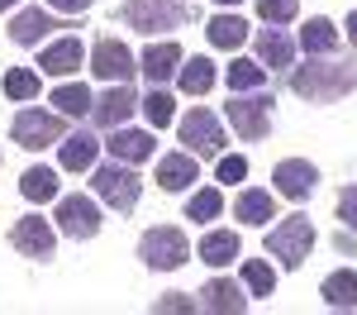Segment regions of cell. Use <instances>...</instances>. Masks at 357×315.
I'll list each match as a JSON object with an SVG mask.
<instances>
[{"label":"cell","instance_id":"2e32d148","mask_svg":"<svg viewBox=\"0 0 357 315\" xmlns=\"http://www.w3.org/2000/svg\"><path fill=\"white\" fill-rule=\"evenodd\" d=\"M43 34H62V24H57L48 10H20V15L10 20V38H15L20 48H33Z\"/></svg>","mask_w":357,"mask_h":315},{"label":"cell","instance_id":"4fadbf2b","mask_svg":"<svg viewBox=\"0 0 357 315\" xmlns=\"http://www.w3.org/2000/svg\"><path fill=\"white\" fill-rule=\"evenodd\" d=\"M91 72L100 82H129L134 77V53L124 43H114V38H100L96 53H91Z\"/></svg>","mask_w":357,"mask_h":315},{"label":"cell","instance_id":"83f0119b","mask_svg":"<svg viewBox=\"0 0 357 315\" xmlns=\"http://www.w3.org/2000/svg\"><path fill=\"white\" fill-rule=\"evenodd\" d=\"M53 110L57 115H91V91H86L82 82H67V86H57L53 91Z\"/></svg>","mask_w":357,"mask_h":315},{"label":"cell","instance_id":"ac0fdd59","mask_svg":"<svg viewBox=\"0 0 357 315\" xmlns=\"http://www.w3.org/2000/svg\"><path fill=\"white\" fill-rule=\"evenodd\" d=\"M195 177H200V168H195L191 153H167L158 163V186L162 191H186V186H195Z\"/></svg>","mask_w":357,"mask_h":315},{"label":"cell","instance_id":"3957f363","mask_svg":"<svg viewBox=\"0 0 357 315\" xmlns=\"http://www.w3.org/2000/svg\"><path fill=\"white\" fill-rule=\"evenodd\" d=\"M138 258L148 268H158V272H172V268H181L191 258V244H186V234L176 225H153L138 239Z\"/></svg>","mask_w":357,"mask_h":315},{"label":"cell","instance_id":"ab89813d","mask_svg":"<svg viewBox=\"0 0 357 315\" xmlns=\"http://www.w3.org/2000/svg\"><path fill=\"white\" fill-rule=\"evenodd\" d=\"M343 29H348V38H353V48H357V15H348V24H343Z\"/></svg>","mask_w":357,"mask_h":315},{"label":"cell","instance_id":"4316f807","mask_svg":"<svg viewBox=\"0 0 357 315\" xmlns=\"http://www.w3.org/2000/svg\"><path fill=\"white\" fill-rule=\"evenodd\" d=\"M305 53H333L338 48V29H333V20H305V34H301Z\"/></svg>","mask_w":357,"mask_h":315},{"label":"cell","instance_id":"f1b7e54d","mask_svg":"<svg viewBox=\"0 0 357 315\" xmlns=\"http://www.w3.org/2000/svg\"><path fill=\"white\" fill-rule=\"evenodd\" d=\"M243 38H248V24L238 15H215V20H210V43H215V48H238Z\"/></svg>","mask_w":357,"mask_h":315},{"label":"cell","instance_id":"8992f818","mask_svg":"<svg viewBox=\"0 0 357 315\" xmlns=\"http://www.w3.org/2000/svg\"><path fill=\"white\" fill-rule=\"evenodd\" d=\"M10 134L20 148H48L67 134V115L57 110H20L15 115V124H10Z\"/></svg>","mask_w":357,"mask_h":315},{"label":"cell","instance_id":"5bb4252c","mask_svg":"<svg viewBox=\"0 0 357 315\" xmlns=\"http://www.w3.org/2000/svg\"><path fill=\"white\" fill-rule=\"evenodd\" d=\"M153 148H158V143H153V134H143V129H124V124L110 129V158L114 163H129V168H134V163H148Z\"/></svg>","mask_w":357,"mask_h":315},{"label":"cell","instance_id":"1f68e13d","mask_svg":"<svg viewBox=\"0 0 357 315\" xmlns=\"http://www.w3.org/2000/svg\"><path fill=\"white\" fill-rule=\"evenodd\" d=\"M138 110H143V119H148L153 129H167V124H172V110H176V105H172V96H167V91H148Z\"/></svg>","mask_w":357,"mask_h":315},{"label":"cell","instance_id":"484cf974","mask_svg":"<svg viewBox=\"0 0 357 315\" xmlns=\"http://www.w3.org/2000/svg\"><path fill=\"white\" fill-rule=\"evenodd\" d=\"M20 191H24V200H33V205L53 200L57 196V172L53 168H29L24 177H20Z\"/></svg>","mask_w":357,"mask_h":315},{"label":"cell","instance_id":"8fae6325","mask_svg":"<svg viewBox=\"0 0 357 315\" xmlns=\"http://www.w3.org/2000/svg\"><path fill=\"white\" fill-rule=\"evenodd\" d=\"M10 244H15L24 258H53V249H57L53 225H48L43 215H24V220H15V229H10Z\"/></svg>","mask_w":357,"mask_h":315},{"label":"cell","instance_id":"f35d334b","mask_svg":"<svg viewBox=\"0 0 357 315\" xmlns=\"http://www.w3.org/2000/svg\"><path fill=\"white\" fill-rule=\"evenodd\" d=\"M53 10H62V15H86L91 10V0H48Z\"/></svg>","mask_w":357,"mask_h":315},{"label":"cell","instance_id":"7402d4cb","mask_svg":"<svg viewBox=\"0 0 357 315\" xmlns=\"http://www.w3.org/2000/svg\"><path fill=\"white\" fill-rule=\"evenodd\" d=\"M176 67H181V48L176 43H148V53H143V77L158 86L167 77H176Z\"/></svg>","mask_w":357,"mask_h":315},{"label":"cell","instance_id":"8d00e7d4","mask_svg":"<svg viewBox=\"0 0 357 315\" xmlns=\"http://www.w3.org/2000/svg\"><path fill=\"white\" fill-rule=\"evenodd\" d=\"M338 215H343L348 229H357V186H343L338 191Z\"/></svg>","mask_w":357,"mask_h":315},{"label":"cell","instance_id":"5b68a950","mask_svg":"<svg viewBox=\"0 0 357 315\" xmlns=\"http://www.w3.org/2000/svg\"><path fill=\"white\" fill-rule=\"evenodd\" d=\"M310 249H314V225H310L305 215H291V220H281V225L267 234V254L281 258L286 268H305Z\"/></svg>","mask_w":357,"mask_h":315},{"label":"cell","instance_id":"277c9868","mask_svg":"<svg viewBox=\"0 0 357 315\" xmlns=\"http://www.w3.org/2000/svg\"><path fill=\"white\" fill-rule=\"evenodd\" d=\"M91 186H96V196L105 200L110 210H119V215H129L138 205V191H143V182L134 177L129 163H105V168H96Z\"/></svg>","mask_w":357,"mask_h":315},{"label":"cell","instance_id":"836d02e7","mask_svg":"<svg viewBox=\"0 0 357 315\" xmlns=\"http://www.w3.org/2000/svg\"><path fill=\"white\" fill-rule=\"evenodd\" d=\"M243 282H248L252 296H262V301H267V296L276 291V272L267 268V263H243Z\"/></svg>","mask_w":357,"mask_h":315},{"label":"cell","instance_id":"52a82bcc","mask_svg":"<svg viewBox=\"0 0 357 315\" xmlns=\"http://www.w3.org/2000/svg\"><path fill=\"white\" fill-rule=\"evenodd\" d=\"M229 124H234V129H238V139H248V143L267 139V129H272V96L252 91V96L229 101Z\"/></svg>","mask_w":357,"mask_h":315},{"label":"cell","instance_id":"e575fe53","mask_svg":"<svg viewBox=\"0 0 357 315\" xmlns=\"http://www.w3.org/2000/svg\"><path fill=\"white\" fill-rule=\"evenodd\" d=\"M296 10H301V0H257L262 24H291V20H296Z\"/></svg>","mask_w":357,"mask_h":315},{"label":"cell","instance_id":"ffe728a7","mask_svg":"<svg viewBox=\"0 0 357 315\" xmlns=\"http://www.w3.org/2000/svg\"><path fill=\"white\" fill-rule=\"evenodd\" d=\"M319 296H324V306L329 311H357V272H329L324 286H319Z\"/></svg>","mask_w":357,"mask_h":315},{"label":"cell","instance_id":"4dcf8cb0","mask_svg":"<svg viewBox=\"0 0 357 315\" xmlns=\"http://www.w3.org/2000/svg\"><path fill=\"white\" fill-rule=\"evenodd\" d=\"M5 96H10V101H33V96H38V72L10 67V72H5Z\"/></svg>","mask_w":357,"mask_h":315},{"label":"cell","instance_id":"b9f144b4","mask_svg":"<svg viewBox=\"0 0 357 315\" xmlns=\"http://www.w3.org/2000/svg\"><path fill=\"white\" fill-rule=\"evenodd\" d=\"M215 5H229V10H234V5H238V0H215Z\"/></svg>","mask_w":357,"mask_h":315},{"label":"cell","instance_id":"30bf717a","mask_svg":"<svg viewBox=\"0 0 357 315\" xmlns=\"http://www.w3.org/2000/svg\"><path fill=\"white\" fill-rule=\"evenodd\" d=\"M272 186L286 200H305L314 186H319V168H314V163H305V158H286V163H276Z\"/></svg>","mask_w":357,"mask_h":315},{"label":"cell","instance_id":"f546056e","mask_svg":"<svg viewBox=\"0 0 357 315\" xmlns=\"http://www.w3.org/2000/svg\"><path fill=\"white\" fill-rule=\"evenodd\" d=\"M224 210V196L215 191V186H205V191H195L191 205H186V215H191V225H210L215 215Z\"/></svg>","mask_w":357,"mask_h":315},{"label":"cell","instance_id":"60d3db41","mask_svg":"<svg viewBox=\"0 0 357 315\" xmlns=\"http://www.w3.org/2000/svg\"><path fill=\"white\" fill-rule=\"evenodd\" d=\"M15 5H20V0H0V10H15Z\"/></svg>","mask_w":357,"mask_h":315},{"label":"cell","instance_id":"9c48e42d","mask_svg":"<svg viewBox=\"0 0 357 315\" xmlns=\"http://www.w3.org/2000/svg\"><path fill=\"white\" fill-rule=\"evenodd\" d=\"M57 229H62L67 239H96V229H100V210H96V200L62 196V200H57Z\"/></svg>","mask_w":357,"mask_h":315},{"label":"cell","instance_id":"e0dca14e","mask_svg":"<svg viewBox=\"0 0 357 315\" xmlns=\"http://www.w3.org/2000/svg\"><path fill=\"white\" fill-rule=\"evenodd\" d=\"M82 67V38L72 34V38H57L48 43L43 53H38V72H48V77H67V72H77Z\"/></svg>","mask_w":357,"mask_h":315},{"label":"cell","instance_id":"9a60e30c","mask_svg":"<svg viewBox=\"0 0 357 315\" xmlns=\"http://www.w3.org/2000/svg\"><path fill=\"white\" fill-rule=\"evenodd\" d=\"M195 301H200V311H210V315H243V311H248L243 291H238L234 282H224V277H215V282H205Z\"/></svg>","mask_w":357,"mask_h":315},{"label":"cell","instance_id":"74e56055","mask_svg":"<svg viewBox=\"0 0 357 315\" xmlns=\"http://www.w3.org/2000/svg\"><path fill=\"white\" fill-rule=\"evenodd\" d=\"M248 177V163L243 158H220V182L229 186V182H243Z\"/></svg>","mask_w":357,"mask_h":315},{"label":"cell","instance_id":"ba28073f","mask_svg":"<svg viewBox=\"0 0 357 315\" xmlns=\"http://www.w3.org/2000/svg\"><path fill=\"white\" fill-rule=\"evenodd\" d=\"M181 143L195 148L200 158H220L224 148V124L215 119V110H191L181 119Z\"/></svg>","mask_w":357,"mask_h":315},{"label":"cell","instance_id":"d6a6232c","mask_svg":"<svg viewBox=\"0 0 357 315\" xmlns=\"http://www.w3.org/2000/svg\"><path fill=\"white\" fill-rule=\"evenodd\" d=\"M262 82H267V72H262L257 62H248V57L229 62V86H234V91H257Z\"/></svg>","mask_w":357,"mask_h":315},{"label":"cell","instance_id":"7a4b0ae2","mask_svg":"<svg viewBox=\"0 0 357 315\" xmlns=\"http://www.w3.org/2000/svg\"><path fill=\"white\" fill-rule=\"evenodd\" d=\"M119 15H124V24L138 29V34H172V29H181L191 20V10L176 5V0H129Z\"/></svg>","mask_w":357,"mask_h":315},{"label":"cell","instance_id":"cb8c5ba5","mask_svg":"<svg viewBox=\"0 0 357 315\" xmlns=\"http://www.w3.org/2000/svg\"><path fill=\"white\" fill-rule=\"evenodd\" d=\"M238 249H243V244H238V234H234V229H210V234L200 239V258H205L210 268L234 263V258H238Z\"/></svg>","mask_w":357,"mask_h":315},{"label":"cell","instance_id":"6da1fadb","mask_svg":"<svg viewBox=\"0 0 357 315\" xmlns=\"http://www.w3.org/2000/svg\"><path fill=\"white\" fill-rule=\"evenodd\" d=\"M357 86V72L348 62H305L291 72V91L301 96V101H319V105H333V101H343L348 91Z\"/></svg>","mask_w":357,"mask_h":315},{"label":"cell","instance_id":"44dd1931","mask_svg":"<svg viewBox=\"0 0 357 315\" xmlns=\"http://www.w3.org/2000/svg\"><path fill=\"white\" fill-rule=\"evenodd\" d=\"M257 62L262 67H291L296 62V38L291 34H276V29H267V34H257Z\"/></svg>","mask_w":357,"mask_h":315},{"label":"cell","instance_id":"603a6c76","mask_svg":"<svg viewBox=\"0 0 357 315\" xmlns=\"http://www.w3.org/2000/svg\"><path fill=\"white\" fill-rule=\"evenodd\" d=\"M96 153H100V143L91 134H62V148H57V158H62L67 172H86L96 163Z\"/></svg>","mask_w":357,"mask_h":315},{"label":"cell","instance_id":"d6986e66","mask_svg":"<svg viewBox=\"0 0 357 315\" xmlns=\"http://www.w3.org/2000/svg\"><path fill=\"white\" fill-rule=\"evenodd\" d=\"M234 215H238L243 225H272V215H276L272 191H262V186H248V191H238V200H234Z\"/></svg>","mask_w":357,"mask_h":315},{"label":"cell","instance_id":"d590c367","mask_svg":"<svg viewBox=\"0 0 357 315\" xmlns=\"http://www.w3.org/2000/svg\"><path fill=\"white\" fill-rule=\"evenodd\" d=\"M153 311H158V315H191L195 301L186 296V291H167L162 301H153Z\"/></svg>","mask_w":357,"mask_h":315},{"label":"cell","instance_id":"d4e9b609","mask_svg":"<svg viewBox=\"0 0 357 315\" xmlns=\"http://www.w3.org/2000/svg\"><path fill=\"white\" fill-rule=\"evenodd\" d=\"M176 82H181L186 96H205V91L215 86V62H210V57H191V62H181V67H176Z\"/></svg>","mask_w":357,"mask_h":315},{"label":"cell","instance_id":"7c38bea8","mask_svg":"<svg viewBox=\"0 0 357 315\" xmlns=\"http://www.w3.org/2000/svg\"><path fill=\"white\" fill-rule=\"evenodd\" d=\"M134 110H138V96L129 91V82H110V91L91 105V119H96L100 129H119Z\"/></svg>","mask_w":357,"mask_h":315}]
</instances>
